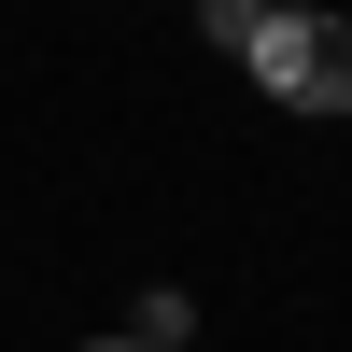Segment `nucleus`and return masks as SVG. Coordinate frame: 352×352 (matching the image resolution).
Returning <instances> with one entry per match:
<instances>
[{
    "instance_id": "obj_1",
    "label": "nucleus",
    "mask_w": 352,
    "mask_h": 352,
    "mask_svg": "<svg viewBox=\"0 0 352 352\" xmlns=\"http://www.w3.org/2000/svg\"><path fill=\"white\" fill-rule=\"evenodd\" d=\"M254 85H268L282 113H352V14H296V0H282V14L254 28Z\"/></svg>"
},
{
    "instance_id": "obj_2",
    "label": "nucleus",
    "mask_w": 352,
    "mask_h": 352,
    "mask_svg": "<svg viewBox=\"0 0 352 352\" xmlns=\"http://www.w3.org/2000/svg\"><path fill=\"white\" fill-rule=\"evenodd\" d=\"M184 324H197V296H184V282H155V296H141V324H127V338H141V352H184Z\"/></svg>"
},
{
    "instance_id": "obj_3",
    "label": "nucleus",
    "mask_w": 352,
    "mask_h": 352,
    "mask_svg": "<svg viewBox=\"0 0 352 352\" xmlns=\"http://www.w3.org/2000/svg\"><path fill=\"white\" fill-rule=\"evenodd\" d=\"M268 14H282V0H197V28H212L226 56H254V28H268Z\"/></svg>"
},
{
    "instance_id": "obj_4",
    "label": "nucleus",
    "mask_w": 352,
    "mask_h": 352,
    "mask_svg": "<svg viewBox=\"0 0 352 352\" xmlns=\"http://www.w3.org/2000/svg\"><path fill=\"white\" fill-rule=\"evenodd\" d=\"M85 352H141V338H85Z\"/></svg>"
}]
</instances>
